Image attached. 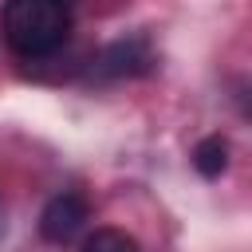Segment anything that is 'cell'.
<instances>
[{
	"mask_svg": "<svg viewBox=\"0 0 252 252\" xmlns=\"http://www.w3.org/2000/svg\"><path fill=\"white\" fill-rule=\"evenodd\" d=\"M158 63L154 47L146 35H126V39H114L106 43L94 63H91V75L94 79H138V75H150Z\"/></svg>",
	"mask_w": 252,
	"mask_h": 252,
	"instance_id": "obj_2",
	"label": "cell"
},
{
	"mask_svg": "<svg viewBox=\"0 0 252 252\" xmlns=\"http://www.w3.org/2000/svg\"><path fill=\"white\" fill-rule=\"evenodd\" d=\"M193 165H197L201 177H217V173H224V165H228V142H224L220 134L201 138V142L193 146Z\"/></svg>",
	"mask_w": 252,
	"mask_h": 252,
	"instance_id": "obj_4",
	"label": "cell"
},
{
	"mask_svg": "<svg viewBox=\"0 0 252 252\" xmlns=\"http://www.w3.org/2000/svg\"><path fill=\"white\" fill-rule=\"evenodd\" d=\"M0 32L20 59H43L67 43L71 4L67 0H4Z\"/></svg>",
	"mask_w": 252,
	"mask_h": 252,
	"instance_id": "obj_1",
	"label": "cell"
},
{
	"mask_svg": "<svg viewBox=\"0 0 252 252\" xmlns=\"http://www.w3.org/2000/svg\"><path fill=\"white\" fill-rule=\"evenodd\" d=\"M0 228H4V217H0Z\"/></svg>",
	"mask_w": 252,
	"mask_h": 252,
	"instance_id": "obj_6",
	"label": "cell"
},
{
	"mask_svg": "<svg viewBox=\"0 0 252 252\" xmlns=\"http://www.w3.org/2000/svg\"><path fill=\"white\" fill-rule=\"evenodd\" d=\"M83 252H138V240L126 236L122 228H94L83 240Z\"/></svg>",
	"mask_w": 252,
	"mask_h": 252,
	"instance_id": "obj_5",
	"label": "cell"
},
{
	"mask_svg": "<svg viewBox=\"0 0 252 252\" xmlns=\"http://www.w3.org/2000/svg\"><path fill=\"white\" fill-rule=\"evenodd\" d=\"M91 220V205L79 193H55L39 213V236L47 244H71Z\"/></svg>",
	"mask_w": 252,
	"mask_h": 252,
	"instance_id": "obj_3",
	"label": "cell"
}]
</instances>
